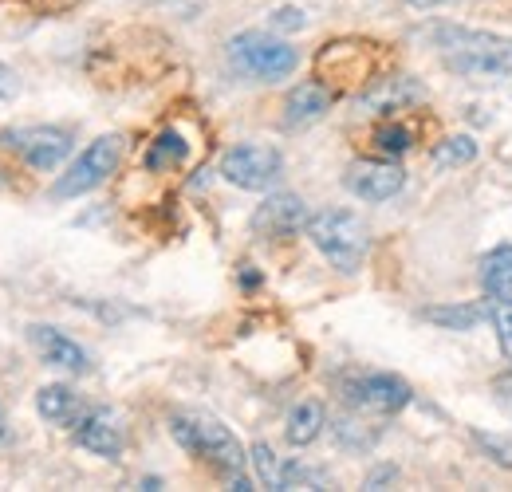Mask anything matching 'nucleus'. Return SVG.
I'll use <instances>...</instances> for the list:
<instances>
[{
  "label": "nucleus",
  "instance_id": "a878e982",
  "mask_svg": "<svg viewBox=\"0 0 512 492\" xmlns=\"http://www.w3.org/2000/svg\"><path fill=\"white\" fill-rule=\"evenodd\" d=\"M304 24H308V16H304L300 8H276V12H272V28L296 32V28H304Z\"/></svg>",
  "mask_w": 512,
  "mask_h": 492
},
{
  "label": "nucleus",
  "instance_id": "a211bd4d",
  "mask_svg": "<svg viewBox=\"0 0 512 492\" xmlns=\"http://www.w3.org/2000/svg\"><path fill=\"white\" fill-rule=\"evenodd\" d=\"M186 158H190V142H186L178 130H162V134L150 142V150H146V170H150V174H158V170H178Z\"/></svg>",
  "mask_w": 512,
  "mask_h": 492
},
{
  "label": "nucleus",
  "instance_id": "dca6fc26",
  "mask_svg": "<svg viewBox=\"0 0 512 492\" xmlns=\"http://www.w3.org/2000/svg\"><path fill=\"white\" fill-rule=\"evenodd\" d=\"M36 410H40V418L44 422H52V426H67V422H75L79 418V394L71 390V386H40L36 390Z\"/></svg>",
  "mask_w": 512,
  "mask_h": 492
},
{
  "label": "nucleus",
  "instance_id": "9b49d317",
  "mask_svg": "<svg viewBox=\"0 0 512 492\" xmlns=\"http://www.w3.org/2000/svg\"><path fill=\"white\" fill-rule=\"evenodd\" d=\"M28 339H32V347L40 351V359L48 363V367H60V370H71V374H83V370L91 367V359H87V351L64 335L60 327H48V323H32L28 327Z\"/></svg>",
  "mask_w": 512,
  "mask_h": 492
},
{
  "label": "nucleus",
  "instance_id": "4468645a",
  "mask_svg": "<svg viewBox=\"0 0 512 492\" xmlns=\"http://www.w3.org/2000/svg\"><path fill=\"white\" fill-rule=\"evenodd\" d=\"M327 107H331V91L323 83H300L284 99V126L300 130V126L320 123L323 115H327Z\"/></svg>",
  "mask_w": 512,
  "mask_h": 492
},
{
  "label": "nucleus",
  "instance_id": "aec40b11",
  "mask_svg": "<svg viewBox=\"0 0 512 492\" xmlns=\"http://www.w3.org/2000/svg\"><path fill=\"white\" fill-rule=\"evenodd\" d=\"M493 308L485 304H453V308H426V319L446 327V331H473L481 319H489Z\"/></svg>",
  "mask_w": 512,
  "mask_h": 492
},
{
  "label": "nucleus",
  "instance_id": "9d476101",
  "mask_svg": "<svg viewBox=\"0 0 512 492\" xmlns=\"http://www.w3.org/2000/svg\"><path fill=\"white\" fill-rule=\"evenodd\" d=\"M406 185V174H402V166H394V162H379V158H363V162H355L351 170H347V189L359 197V201H390L398 189Z\"/></svg>",
  "mask_w": 512,
  "mask_h": 492
},
{
  "label": "nucleus",
  "instance_id": "c756f323",
  "mask_svg": "<svg viewBox=\"0 0 512 492\" xmlns=\"http://www.w3.org/2000/svg\"><path fill=\"white\" fill-rule=\"evenodd\" d=\"M414 8H438V4H446V0H410Z\"/></svg>",
  "mask_w": 512,
  "mask_h": 492
},
{
  "label": "nucleus",
  "instance_id": "6ab92c4d",
  "mask_svg": "<svg viewBox=\"0 0 512 492\" xmlns=\"http://www.w3.org/2000/svg\"><path fill=\"white\" fill-rule=\"evenodd\" d=\"M323 430V406L320 402H300V406H292V414H288V422H284V437H288V445H296V449H304V445H312Z\"/></svg>",
  "mask_w": 512,
  "mask_h": 492
},
{
  "label": "nucleus",
  "instance_id": "bb28decb",
  "mask_svg": "<svg viewBox=\"0 0 512 492\" xmlns=\"http://www.w3.org/2000/svg\"><path fill=\"white\" fill-rule=\"evenodd\" d=\"M16 87H20V83H16V71L0 63V99H12V95H16Z\"/></svg>",
  "mask_w": 512,
  "mask_h": 492
},
{
  "label": "nucleus",
  "instance_id": "39448f33",
  "mask_svg": "<svg viewBox=\"0 0 512 492\" xmlns=\"http://www.w3.org/2000/svg\"><path fill=\"white\" fill-rule=\"evenodd\" d=\"M119 158H123V138H119V134H103V138H95V142L71 162V170H67L64 178L56 182L52 197L64 201V197H83V193L99 189V185L115 174Z\"/></svg>",
  "mask_w": 512,
  "mask_h": 492
},
{
  "label": "nucleus",
  "instance_id": "ddd939ff",
  "mask_svg": "<svg viewBox=\"0 0 512 492\" xmlns=\"http://www.w3.org/2000/svg\"><path fill=\"white\" fill-rule=\"evenodd\" d=\"M422 83L418 79H410V75H394V79H379L363 99H359V107L367 111V115H394V111H406L410 103H422Z\"/></svg>",
  "mask_w": 512,
  "mask_h": 492
},
{
  "label": "nucleus",
  "instance_id": "1a4fd4ad",
  "mask_svg": "<svg viewBox=\"0 0 512 492\" xmlns=\"http://www.w3.org/2000/svg\"><path fill=\"white\" fill-rule=\"evenodd\" d=\"M304 225H308V209L296 193H272L253 213V233L264 241H284V237L300 233Z\"/></svg>",
  "mask_w": 512,
  "mask_h": 492
},
{
  "label": "nucleus",
  "instance_id": "7ed1b4c3",
  "mask_svg": "<svg viewBox=\"0 0 512 492\" xmlns=\"http://www.w3.org/2000/svg\"><path fill=\"white\" fill-rule=\"evenodd\" d=\"M308 237L339 272H359L367 256V225L351 209H323L308 217Z\"/></svg>",
  "mask_w": 512,
  "mask_h": 492
},
{
  "label": "nucleus",
  "instance_id": "f3484780",
  "mask_svg": "<svg viewBox=\"0 0 512 492\" xmlns=\"http://www.w3.org/2000/svg\"><path fill=\"white\" fill-rule=\"evenodd\" d=\"M481 284L493 300H509L512 296V245L493 248L481 260Z\"/></svg>",
  "mask_w": 512,
  "mask_h": 492
},
{
  "label": "nucleus",
  "instance_id": "2eb2a0df",
  "mask_svg": "<svg viewBox=\"0 0 512 492\" xmlns=\"http://www.w3.org/2000/svg\"><path fill=\"white\" fill-rule=\"evenodd\" d=\"M320 71L327 79H367L363 44H327L320 52Z\"/></svg>",
  "mask_w": 512,
  "mask_h": 492
},
{
  "label": "nucleus",
  "instance_id": "20e7f679",
  "mask_svg": "<svg viewBox=\"0 0 512 492\" xmlns=\"http://www.w3.org/2000/svg\"><path fill=\"white\" fill-rule=\"evenodd\" d=\"M229 63H233L241 75H249V79L272 83V79L292 75L300 56H296V48H288L284 40H272V36H264V32H241V36L229 40Z\"/></svg>",
  "mask_w": 512,
  "mask_h": 492
},
{
  "label": "nucleus",
  "instance_id": "393cba45",
  "mask_svg": "<svg viewBox=\"0 0 512 492\" xmlns=\"http://www.w3.org/2000/svg\"><path fill=\"white\" fill-rule=\"evenodd\" d=\"M493 327H497L501 351L512 355V304H497V311H493Z\"/></svg>",
  "mask_w": 512,
  "mask_h": 492
},
{
  "label": "nucleus",
  "instance_id": "6e6552de",
  "mask_svg": "<svg viewBox=\"0 0 512 492\" xmlns=\"http://www.w3.org/2000/svg\"><path fill=\"white\" fill-rule=\"evenodd\" d=\"M347 398L359 410H371V414H398V410L410 406L414 390L398 374H367V378H359V382L347 386Z\"/></svg>",
  "mask_w": 512,
  "mask_h": 492
},
{
  "label": "nucleus",
  "instance_id": "423d86ee",
  "mask_svg": "<svg viewBox=\"0 0 512 492\" xmlns=\"http://www.w3.org/2000/svg\"><path fill=\"white\" fill-rule=\"evenodd\" d=\"M284 170V158L280 150L272 146H256V142H245V146H233L225 158H221V178L237 189H268V185L280 178Z\"/></svg>",
  "mask_w": 512,
  "mask_h": 492
},
{
  "label": "nucleus",
  "instance_id": "c85d7f7f",
  "mask_svg": "<svg viewBox=\"0 0 512 492\" xmlns=\"http://www.w3.org/2000/svg\"><path fill=\"white\" fill-rule=\"evenodd\" d=\"M497 390L505 394V390H512V367L505 370V374H497Z\"/></svg>",
  "mask_w": 512,
  "mask_h": 492
},
{
  "label": "nucleus",
  "instance_id": "f257e3e1",
  "mask_svg": "<svg viewBox=\"0 0 512 492\" xmlns=\"http://www.w3.org/2000/svg\"><path fill=\"white\" fill-rule=\"evenodd\" d=\"M438 52L453 75L461 79H509L512 75V40L473 28H438Z\"/></svg>",
  "mask_w": 512,
  "mask_h": 492
},
{
  "label": "nucleus",
  "instance_id": "7c9ffc66",
  "mask_svg": "<svg viewBox=\"0 0 512 492\" xmlns=\"http://www.w3.org/2000/svg\"><path fill=\"white\" fill-rule=\"evenodd\" d=\"M8 441V418H4V410H0V445Z\"/></svg>",
  "mask_w": 512,
  "mask_h": 492
},
{
  "label": "nucleus",
  "instance_id": "f03ea898",
  "mask_svg": "<svg viewBox=\"0 0 512 492\" xmlns=\"http://www.w3.org/2000/svg\"><path fill=\"white\" fill-rule=\"evenodd\" d=\"M170 433H174V441H178L182 449H190L193 457L217 465L229 481H233V477H245L241 469H245L249 457H245L241 441L225 430L217 418H209V414H174V418H170Z\"/></svg>",
  "mask_w": 512,
  "mask_h": 492
},
{
  "label": "nucleus",
  "instance_id": "0eeeda50",
  "mask_svg": "<svg viewBox=\"0 0 512 492\" xmlns=\"http://www.w3.org/2000/svg\"><path fill=\"white\" fill-rule=\"evenodd\" d=\"M0 142L8 150H16L40 174L56 170L67 154H71V134L60 130V126H20V130H8Z\"/></svg>",
  "mask_w": 512,
  "mask_h": 492
},
{
  "label": "nucleus",
  "instance_id": "b1692460",
  "mask_svg": "<svg viewBox=\"0 0 512 492\" xmlns=\"http://www.w3.org/2000/svg\"><path fill=\"white\" fill-rule=\"evenodd\" d=\"M473 441L501 465V469H512V441L501 437V433H489V430H473Z\"/></svg>",
  "mask_w": 512,
  "mask_h": 492
},
{
  "label": "nucleus",
  "instance_id": "cd10ccee",
  "mask_svg": "<svg viewBox=\"0 0 512 492\" xmlns=\"http://www.w3.org/2000/svg\"><path fill=\"white\" fill-rule=\"evenodd\" d=\"M394 477H398V469H394V465H383V469H375V473L367 477V489H379V485L394 481Z\"/></svg>",
  "mask_w": 512,
  "mask_h": 492
},
{
  "label": "nucleus",
  "instance_id": "412c9836",
  "mask_svg": "<svg viewBox=\"0 0 512 492\" xmlns=\"http://www.w3.org/2000/svg\"><path fill=\"white\" fill-rule=\"evenodd\" d=\"M477 158V142L469 134H453L446 142L434 146V166L438 170H457V166H469Z\"/></svg>",
  "mask_w": 512,
  "mask_h": 492
},
{
  "label": "nucleus",
  "instance_id": "5701e85b",
  "mask_svg": "<svg viewBox=\"0 0 512 492\" xmlns=\"http://www.w3.org/2000/svg\"><path fill=\"white\" fill-rule=\"evenodd\" d=\"M375 146L383 150V154H390V158H398V154H406L410 150V130L398 123H386L375 130Z\"/></svg>",
  "mask_w": 512,
  "mask_h": 492
},
{
  "label": "nucleus",
  "instance_id": "f8f14e48",
  "mask_svg": "<svg viewBox=\"0 0 512 492\" xmlns=\"http://www.w3.org/2000/svg\"><path fill=\"white\" fill-rule=\"evenodd\" d=\"M75 445H83L95 457L115 461L123 453V426H119V418L111 410H91L87 418L75 422Z\"/></svg>",
  "mask_w": 512,
  "mask_h": 492
},
{
  "label": "nucleus",
  "instance_id": "4be33fe9",
  "mask_svg": "<svg viewBox=\"0 0 512 492\" xmlns=\"http://www.w3.org/2000/svg\"><path fill=\"white\" fill-rule=\"evenodd\" d=\"M249 461H253L256 481H260L264 489H280V473H284V465L276 461V453H272V445H264V441H256L253 449H249Z\"/></svg>",
  "mask_w": 512,
  "mask_h": 492
},
{
  "label": "nucleus",
  "instance_id": "2f4dec72",
  "mask_svg": "<svg viewBox=\"0 0 512 492\" xmlns=\"http://www.w3.org/2000/svg\"><path fill=\"white\" fill-rule=\"evenodd\" d=\"M501 406H505V414L512 418V390H505V402H501Z\"/></svg>",
  "mask_w": 512,
  "mask_h": 492
}]
</instances>
